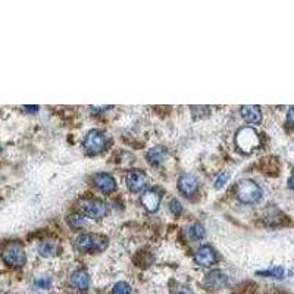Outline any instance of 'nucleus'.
Returning a JSON list of instances; mask_svg holds the SVG:
<instances>
[{
	"label": "nucleus",
	"instance_id": "f257e3e1",
	"mask_svg": "<svg viewBox=\"0 0 294 294\" xmlns=\"http://www.w3.org/2000/svg\"><path fill=\"white\" fill-rule=\"evenodd\" d=\"M1 259L4 260L6 265L13 266V268H21L27 262V254L24 247L18 242H10L3 247L1 251Z\"/></svg>",
	"mask_w": 294,
	"mask_h": 294
},
{
	"label": "nucleus",
	"instance_id": "f03ea898",
	"mask_svg": "<svg viewBox=\"0 0 294 294\" xmlns=\"http://www.w3.org/2000/svg\"><path fill=\"white\" fill-rule=\"evenodd\" d=\"M237 198L245 203V204H251L260 200L262 197V189L259 187L257 183H254L253 180H243L239 183L237 190H236Z\"/></svg>",
	"mask_w": 294,
	"mask_h": 294
},
{
	"label": "nucleus",
	"instance_id": "7ed1b4c3",
	"mask_svg": "<svg viewBox=\"0 0 294 294\" xmlns=\"http://www.w3.org/2000/svg\"><path fill=\"white\" fill-rule=\"evenodd\" d=\"M107 239L98 234H90V233H84L80 234L77 239V247L81 251H87V253H98L103 251L107 247Z\"/></svg>",
	"mask_w": 294,
	"mask_h": 294
},
{
	"label": "nucleus",
	"instance_id": "20e7f679",
	"mask_svg": "<svg viewBox=\"0 0 294 294\" xmlns=\"http://www.w3.org/2000/svg\"><path fill=\"white\" fill-rule=\"evenodd\" d=\"M236 143L237 147L242 150V151H253L254 148H257L260 145V139H259V134L250 128V127H243L237 131L236 134Z\"/></svg>",
	"mask_w": 294,
	"mask_h": 294
},
{
	"label": "nucleus",
	"instance_id": "39448f33",
	"mask_svg": "<svg viewBox=\"0 0 294 294\" xmlns=\"http://www.w3.org/2000/svg\"><path fill=\"white\" fill-rule=\"evenodd\" d=\"M104 146H106V136L100 130H92V131H89L87 136H86V139H84V142H83L84 151L89 156L98 154L100 151H103Z\"/></svg>",
	"mask_w": 294,
	"mask_h": 294
},
{
	"label": "nucleus",
	"instance_id": "423d86ee",
	"mask_svg": "<svg viewBox=\"0 0 294 294\" xmlns=\"http://www.w3.org/2000/svg\"><path fill=\"white\" fill-rule=\"evenodd\" d=\"M81 213L90 219H100L107 213L106 204L98 198H86L80 203Z\"/></svg>",
	"mask_w": 294,
	"mask_h": 294
},
{
	"label": "nucleus",
	"instance_id": "0eeeda50",
	"mask_svg": "<svg viewBox=\"0 0 294 294\" xmlns=\"http://www.w3.org/2000/svg\"><path fill=\"white\" fill-rule=\"evenodd\" d=\"M147 181H148V180H147V175L142 169H131V171L127 174V178H125L127 187H128V190L133 192V193L142 192L147 186Z\"/></svg>",
	"mask_w": 294,
	"mask_h": 294
},
{
	"label": "nucleus",
	"instance_id": "6e6552de",
	"mask_svg": "<svg viewBox=\"0 0 294 294\" xmlns=\"http://www.w3.org/2000/svg\"><path fill=\"white\" fill-rule=\"evenodd\" d=\"M195 262L201 268H209L216 262V251L212 245H201L195 253Z\"/></svg>",
	"mask_w": 294,
	"mask_h": 294
},
{
	"label": "nucleus",
	"instance_id": "1a4fd4ad",
	"mask_svg": "<svg viewBox=\"0 0 294 294\" xmlns=\"http://www.w3.org/2000/svg\"><path fill=\"white\" fill-rule=\"evenodd\" d=\"M227 283H228V275L221 269L210 271L203 281L207 290H221L222 287H225Z\"/></svg>",
	"mask_w": 294,
	"mask_h": 294
},
{
	"label": "nucleus",
	"instance_id": "9d476101",
	"mask_svg": "<svg viewBox=\"0 0 294 294\" xmlns=\"http://www.w3.org/2000/svg\"><path fill=\"white\" fill-rule=\"evenodd\" d=\"M93 183H95V186L98 187V190L103 192V193H113L116 190L115 178L110 174H106V172L96 174L95 178H93Z\"/></svg>",
	"mask_w": 294,
	"mask_h": 294
},
{
	"label": "nucleus",
	"instance_id": "9b49d317",
	"mask_svg": "<svg viewBox=\"0 0 294 294\" xmlns=\"http://www.w3.org/2000/svg\"><path fill=\"white\" fill-rule=\"evenodd\" d=\"M69 284L72 289L80 290V292H86L90 287V277L84 269H77L71 274L69 277Z\"/></svg>",
	"mask_w": 294,
	"mask_h": 294
},
{
	"label": "nucleus",
	"instance_id": "f8f14e48",
	"mask_svg": "<svg viewBox=\"0 0 294 294\" xmlns=\"http://www.w3.org/2000/svg\"><path fill=\"white\" fill-rule=\"evenodd\" d=\"M240 113L243 116L247 124H251V125H259L262 122V110L259 106L256 104H245L240 107Z\"/></svg>",
	"mask_w": 294,
	"mask_h": 294
},
{
	"label": "nucleus",
	"instance_id": "ddd939ff",
	"mask_svg": "<svg viewBox=\"0 0 294 294\" xmlns=\"http://www.w3.org/2000/svg\"><path fill=\"white\" fill-rule=\"evenodd\" d=\"M198 189V180L192 174H184L178 180V190L184 196H192L195 195Z\"/></svg>",
	"mask_w": 294,
	"mask_h": 294
},
{
	"label": "nucleus",
	"instance_id": "4468645a",
	"mask_svg": "<svg viewBox=\"0 0 294 294\" xmlns=\"http://www.w3.org/2000/svg\"><path fill=\"white\" fill-rule=\"evenodd\" d=\"M160 200L162 196L159 195L157 190L151 189V190H146L143 195H142V204L145 206L147 212H156L159 209V204H160Z\"/></svg>",
	"mask_w": 294,
	"mask_h": 294
},
{
	"label": "nucleus",
	"instance_id": "2eb2a0df",
	"mask_svg": "<svg viewBox=\"0 0 294 294\" xmlns=\"http://www.w3.org/2000/svg\"><path fill=\"white\" fill-rule=\"evenodd\" d=\"M166 156H168V151H166L165 147L162 146L151 147V148L147 151V160H148L153 166H159L160 163H163L165 159H166Z\"/></svg>",
	"mask_w": 294,
	"mask_h": 294
},
{
	"label": "nucleus",
	"instance_id": "dca6fc26",
	"mask_svg": "<svg viewBox=\"0 0 294 294\" xmlns=\"http://www.w3.org/2000/svg\"><path fill=\"white\" fill-rule=\"evenodd\" d=\"M57 250H59V245H57V243L54 240H45V242H42L40 245H39V253L43 257H51V256H54L57 253Z\"/></svg>",
	"mask_w": 294,
	"mask_h": 294
},
{
	"label": "nucleus",
	"instance_id": "f3484780",
	"mask_svg": "<svg viewBox=\"0 0 294 294\" xmlns=\"http://www.w3.org/2000/svg\"><path fill=\"white\" fill-rule=\"evenodd\" d=\"M187 234H189V239L193 240V242H198L201 240L204 236H206V231H204V227L198 222L192 224L189 228H187Z\"/></svg>",
	"mask_w": 294,
	"mask_h": 294
},
{
	"label": "nucleus",
	"instance_id": "a211bd4d",
	"mask_svg": "<svg viewBox=\"0 0 294 294\" xmlns=\"http://www.w3.org/2000/svg\"><path fill=\"white\" fill-rule=\"evenodd\" d=\"M284 274H286V271L281 266H272L266 271H259L257 272V275H260V277H269V278H277V280L284 278Z\"/></svg>",
	"mask_w": 294,
	"mask_h": 294
},
{
	"label": "nucleus",
	"instance_id": "6ab92c4d",
	"mask_svg": "<svg viewBox=\"0 0 294 294\" xmlns=\"http://www.w3.org/2000/svg\"><path fill=\"white\" fill-rule=\"evenodd\" d=\"M230 172H227V171H224V172H221L218 177H216V180H215V184H213V187H215V190H221L227 183H228V180H230Z\"/></svg>",
	"mask_w": 294,
	"mask_h": 294
},
{
	"label": "nucleus",
	"instance_id": "aec40b11",
	"mask_svg": "<svg viewBox=\"0 0 294 294\" xmlns=\"http://www.w3.org/2000/svg\"><path fill=\"white\" fill-rule=\"evenodd\" d=\"M112 294H131V287L128 283H116L112 289Z\"/></svg>",
	"mask_w": 294,
	"mask_h": 294
},
{
	"label": "nucleus",
	"instance_id": "412c9836",
	"mask_svg": "<svg viewBox=\"0 0 294 294\" xmlns=\"http://www.w3.org/2000/svg\"><path fill=\"white\" fill-rule=\"evenodd\" d=\"M34 286L39 287V289H43V290H48L51 286V278L50 277H39L34 280Z\"/></svg>",
	"mask_w": 294,
	"mask_h": 294
},
{
	"label": "nucleus",
	"instance_id": "4be33fe9",
	"mask_svg": "<svg viewBox=\"0 0 294 294\" xmlns=\"http://www.w3.org/2000/svg\"><path fill=\"white\" fill-rule=\"evenodd\" d=\"M172 294H195L193 290L189 287V286H184V284H175L174 289H172Z\"/></svg>",
	"mask_w": 294,
	"mask_h": 294
},
{
	"label": "nucleus",
	"instance_id": "5701e85b",
	"mask_svg": "<svg viewBox=\"0 0 294 294\" xmlns=\"http://www.w3.org/2000/svg\"><path fill=\"white\" fill-rule=\"evenodd\" d=\"M169 210L175 215V216H178L181 212H183V207H181V203L177 200V198H172L171 201H169Z\"/></svg>",
	"mask_w": 294,
	"mask_h": 294
},
{
	"label": "nucleus",
	"instance_id": "b1692460",
	"mask_svg": "<svg viewBox=\"0 0 294 294\" xmlns=\"http://www.w3.org/2000/svg\"><path fill=\"white\" fill-rule=\"evenodd\" d=\"M68 224L71 227H81L84 224V218L83 216H78V215H72V216H68Z\"/></svg>",
	"mask_w": 294,
	"mask_h": 294
},
{
	"label": "nucleus",
	"instance_id": "393cba45",
	"mask_svg": "<svg viewBox=\"0 0 294 294\" xmlns=\"http://www.w3.org/2000/svg\"><path fill=\"white\" fill-rule=\"evenodd\" d=\"M287 122L292 125L294 128V106H292L290 109H289V113H287Z\"/></svg>",
	"mask_w": 294,
	"mask_h": 294
},
{
	"label": "nucleus",
	"instance_id": "a878e982",
	"mask_svg": "<svg viewBox=\"0 0 294 294\" xmlns=\"http://www.w3.org/2000/svg\"><path fill=\"white\" fill-rule=\"evenodd\" d=\"M24 110H28L30 113H34L39 110V106H24Z\"/></svg>",
	"mask_w": 294,
	"mask_h": 294
},
{
	"label": "nucleus",
	"instance_id": "bb28decb",
	"mask_svg": "<svg viewBox=\"0 0 294 294\" xmlns=\"http://www.w3.org/2000/svg\"><path fill=\"white\" fill-rule=\"evenodd\" d=\"M289 187H290L292 190H294V175H292L290 180H289Z\"/></svg>",
	"mask_w": 294,
	"mask_h": 294
},
{
	"label": "nucleus",
	"instance_id": "cd10ccee",
	"mask_svg": "<svg viewBox=\"0 0 294 294\" xmlns=\"http://www.w3.org/2000/svg\"><path fill=\"white\" fill-rule=\"evenodd\" d=\"M0 150H1V146H0Z\"/></svg>",
	"mask_w": 294,
	"mask_h": 294
}]
</instances>
